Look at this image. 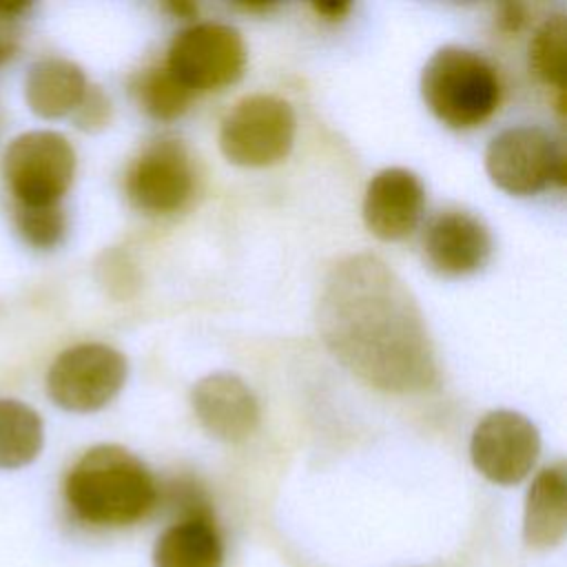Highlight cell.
<instances>
[{
  "label": "cell",
  "mask_w": 567,
  "mask_h": 567,
  "mask_svg": "<svg viewBox=\"0 0 567 567\" xmlns=\"http://www.w3.org/2000/svg\"><path fill=\"white\" fill-rule=\"evenodd\" d=\"M73 120L84 131H97V128L106 126L111 120L109 97L97 86H89L82 102L73 111Z\"/></svg>",
  "instance_id": "21"
},
{
  "label": "cell",
  "mask_w": 567,
  "mask_h": 567,
  "mask_svg": "<svg viewBox=\"0 0 567 567\" xmlns=\"http://www.w3.org/2000/svg\"><path fill=\"white\" fill-rule=\"evenodd\" d=\"M498 22L505 31H518L520 24L525 22V9L520 4H505Z\"/></svg>",
  "instance_id": "22"
},
{
  "label": "cell",
  "mask_w": 567,
  "mask_h": 567,
  "mask_svg": "<svg viewBox=\"0 0 567 567\" xmlns=\"http://www.w3.org/2000/svg\"><path fill=\"white\" fill-rule=\"evenodd\" d=\"M430 266L447 277H463L481 270L492 255L487 226L465 210L439 213L423 237Z\"/></svg>",
  "instance_id": "13"
},
{
  "label": "cell",
  "mask_w": 567,
  "mask_h": 567,
  "mask_svg": "<svg viewBox=\"0 0 567 567\" xmlns=\"http://www.w3.org/2000/svg\"><path fill=\"white\" fill-rule=\"evenodd\" d=\"M126 357L106 343H78L58 354L47 374L55 405L69 412H95L111 403L126 381Z\"/></svg>",
  "instance_id": "7"
},
{
  "label": "cell",
  "mask_w": 567,
  "mask_h": 567,
  "mask_svg": "<svg viewBox=\"0 0 567 567\" xmlns=\"http://www.w3.org/2000/svg\"><path fill=\"white\" fill-rule=\"evenodd\" d=\"M153 567H224V543L210 512L186 514L153 547Z\"/></svg>",
  "instance_id": "15"
},
{
  "label": "cell",
  "mask_w": 567,
  "mask_h": 567,
  "mask_svg": "<svg viewBox=\"0 0 567 567\" xmlns=\"http://www.w3.org/2000/svg\"><path fill=\"white\" fill-rule=\"evenodd\" d=\"M135 93L142 109L151 117L164 122L184 115L193 100V93L182 86L166 66L148 69L146 73H142L135 84Z\"/></svg>",
  "instance_id": "19"
},
{
  "label": "cell",
  "mask_w": 567,
  "mask_h": 567,
  "mask_svg": "<svg viewBox=\"0 0 567 567\" xmlns=\"http://www.w3.org/2000/svg\"><path fill=\"white\" fill-rule=\"evenodd\" d=\"M193 190V168L179 140L162 137L142 151L126 175V193L133 206L166 215L184 206Z\"/></svg>",
  "instance_id": "10"
},
{
  "label": "cell",
  "mask_w": 567,
  "mask_h": 567,
  "mask_svg": "<svg viewBox=\"0 0 567 567\" xmlns=\"http://www.w3.org/2000/svg\"><path fill=\"white\" fill-rule=\"evenodd\" d=\"M11 51H13V44H11L7 38H0V62H2L4 58H9Z\"/></svg>",
  "instance_id": "26"
},
{
  "label": "cell",
  "mask_w": 567,
  "mask_h": 567,
  "mask_svg": "<svg viewBox=\"0 0 567 567\" xmlns=\"http://www.w3.org/2000/svg\"><path fill=\"white\" fill-rule=\"evenodd\" d=\"M425 190L416 173L408 168H383L365 188L363 219L368 230L383 241L408 237L421 221Z\"/></svg>",
  "instance_id": "12"
},
{
  "label": "cell",
  "mask_w": 567,
  "mask_h": 567,
  "mask_svg": "<svg viewBox=\"0 0 567 567\" xmlns=\"http://www.w3.org/2000/svg\"><path fill=\"white\" fill-rule=\"evenodd\" d=\"M292 106L277 95H248L224 117L219 148L237 166L261 168L281 162L295 142Z\"/></svg>",
  "instance_id": "5"
},
{
  "label": "cell",
  "mask_w": 567,
  "mask_h": 567,
  "mask_svg": "<svg viewBox=\"0 0 567 567\" xmlns=\"http://www.w3.org/2000/svg\"><path fill=\"white\" fill-rule=\"evenodd\" d=\"M29 4H0V18H18L22 11H27Z\"/></svg>",
  "instance_id": "25"
},
{
  "label": "cell",
  "mask_w": 567,
  "mask_h": 567,
  "mask_svg": "<svg viewBox=\"0 0 567 567\" xmlns=\"http://www.w3.org/2000/svg\"><path fill=\"white\" fill-rule=\"evenodd\" d=\"M64 498L71 512L97 527H124L142 520L157 503L151 470L126 447L95 445L69 470Z\"/></svg>",
  "instance_id": "2"
},
{
  "label": "cell",
  "mask_w": 567,
  "mask_h": 567,
  "mask_svg": "<svg viewBox=\"0 0 567 567\" xmlns=\"http://www.w3.org/2000/svg\"><path fill=\"white\" fill-rule=\"evenodd\" d=\"M317 326L330 354L365 385L392 394L436 385L423 312L383 259L359 252L337 261L323 279Z\"/></svg>",
  "instance_id": "1"
},
{
  "label": "cell",
  "mask_w": 567,
  "mask_h": 567,
  "mask_svg": "<svg viewBox=\"0 0 567 567\" xmlns=\"http://www.w3.org/2000/svg\"><path fill=\"white\" fill-rule=\"evenodd\" d=\"M421 95L443 124L472 128L498 109L501 82L496 69L481 53L443 47L423 66Z\"/></svg>",
  "instance_id": "3"
},
{
  "label": "cell",
  "mask_w": 567,
  "mask_h": 567,
  "mask_svg": "<svg viewBox=\"0 0 567 567\" xmlns=\"http://www.w3.org/2000/svg\"><path fill=\"white\" fill-rule=\"evenodd\" d=\"M42 443L40 414L18 399H0V470L29 465L40 454Z\"/></svg>",
  "instance_id": "17"
},
{
  "label": "cell",
  "mask_w": 567,
  "mask_h": 567,
  "mask_svg": "<svg viewBox=\"0 0 567 567\" xmlns=\"http://www.w3.org/2000/svg\"><path fill=\"white\" fill-rule=\"evenodd\" d=\"M567 534V474L556 463L536 474L527 489L523 538L534 549H549Z\"/></svg>",
  "instance_id": "14"
},
{
  "label": "cell",
  "mask_w": 567,
  "mask_h": 567,
  "mask_svg": "<svg viewBox=\"0 0 567 567\" xmlns=\"http://www.w3.org/2000/svg\"><path fill=\"white\" fill-rule=\"evenodd\" d=\"M16 226L20 237L33 248H53L66 233L64 210L58 206H18Z\"/></svg>",
  "instance_id": "20"
},
{
  "label": "cell",
  "mask_w": 567,
  "mask_h": 567,
  "mask_svg": "<svg viewBox=\"0 0 567 567\" xmlns=\"http://www.w3.org/2000/svg\"><path fill=\"white\" fill-rule=\"evenodd\" d=\"M168 9H171L175 16H184V18H188V16L197 13V7H195V4H190V2H171V4H168Z\"/></svg>",
  "instance_id": "24"
},
{
  "label": "cell",
  "mask_w": 567,
  "mask_h": 567,
  "mask_svg": "<svg viewBox=\"0 0 567 567\" xmlns=\"http://www.w3.org/2000/svg\"><path fill=\"white\" fill-rule=\"evenodd\" d=\"M75 175V151L55 131H29L2 155V177L18 206H58Z\"/></svg>",
  "instance_id": "4"
},
{
  "label": "cell",
  "mask_w": 567,
  "mask_h": 567,
  "mask_svg": "<svg viewBox=\"0 0 567 567\" xmlns=\"http://www.w3.org/2000/svg\"><path fill=\"white\" fill-rule=\"evenodd\" d=\"M489 179L509 195H534L547 184L563 186V146L540 126H512L498 133L485 151Z\"/></svg>",
  "instance_id": "8"
},
{
  "label": "cell",
  "mask_w": 567,
  "mask_h": 567,
  "mask_svg": "<svg viewBox=\"0 0 567 567\" xmlns=\"http://www.w3.org/2000/svg\"><path fill=\"white\" fill-rule=\"evenodd\" d=\"M166 69L193 95L235 84L246 69V44L237 29L199 22L182 29L166 58Z\"/></svg>",
  "instance_id": "6"
},
{
  "label": "cell",
  "mask_w": 567,
  "mask_h": 567,
  "mask_svg": "<svg viewBox=\"0 0 567 567\" xmlns=\"http://www.w3.org/2000/svg\"><path fill=\"white\" fill-rule=\"evenodd\" d=\"M312 9L319 16H323L326 20H341L350 11V4L348 2H315Z\"/></svg>",
  "instance_id": "23"
},
{
  "label": "cell",
  "mask_w": 567,
  "mask_h": 567,
  "mask_svg": "<svg viewBox=\"0 0 567 567\" xmlns=\"http://www.w3.org/2000/svg\"><path fill=\"white\" fill-rule=\"evenodd\" d=\"M190 403L202 427L224 441H246L259 425V403L252 390L230 372H213L193 385Z\"/></svg>",
  "instance_id": "11"
},
{
  "label": "cell",
  "mask_w": 567,
  "mask_h": 567,
  "mask_svg": "<svg viewBox=\"0 0 567 567\" xmlns=\"http://www.w3.org/2000/svg\"><path fill=\"white\" fill-rule=\"evenodd\" d=\"M470 454L474 467L496 485L520 483L538 461L540 434L520 412H487L472 432Z\"/></svg>",
  "instance_id": "9"
},
{
  "label": "cell",
  "mask_w": 567,
  "mask_h": 567,
  "mask_svg": "<svg viewBox=\"0 0 567 567\" xmlns=\"http://www.w3.org/2000/svg\"><path fill=\"white\" fill-rule=\"evenodd\" d=\"M565 16H547L529 42V66L536 78L563 93L565 80Z\"/></svg>",
  "instance_id": "18"
},
{
  "label": "cell",
  "mask_w": 567,
  "mask_h": 567,
  "mask_svg": "<svg viewBox=\"0 0 567 567\" xmlns=\"http://www.w3.org/2000/svg\"><path fill=\"white\" fill-rule=\"evenodd\" d=\"M86 89L84 71L64 58H42L33 62L24 80L29 109L44 120H58L73 113Z\"/></svg>",
  "instance_id": "16"
}]
</instances>
